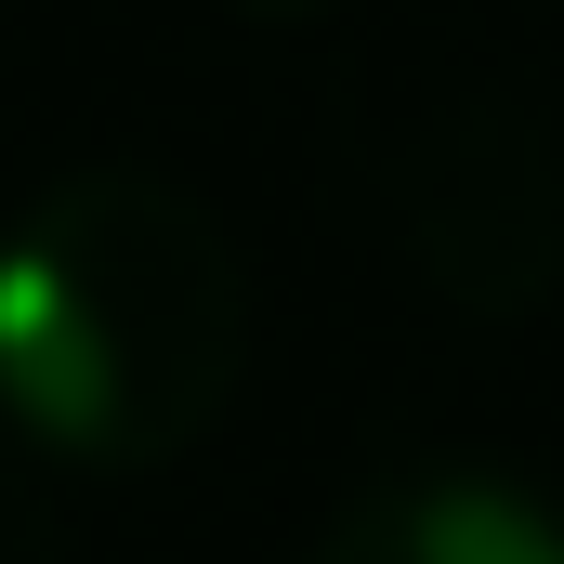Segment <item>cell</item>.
<instances>
[{
	"label": "cell",
	"instance_id": "obj_5",
	"mask_svg": "<svg viewBox=\"0 0 564 564\" xmlns=\"http://www.w3.org/2000/svg\"><path fill=\"white\" fill-rule=\"evenodd\" d=\"M224 13H250V26H315L328 0H224Z\"/></svg>",
	"mask_w": 564,
	"mask_h": 564
},
{
	"label": "cell",
	"instance_id": "obj_1",
	"mask_svg": "<svg viewBox=\"0 0 564 564\" xmlns=\"http://www.w3.org/2000/svg\"><path fill=\"white\" fill-rule=\"evenodd\" d=\"M250 368V263L224 210L93 158L0 224V433L66 473H158Z\"/></svg>",
	"mask_w": 564,
	"mask_h": 564
},
{
	"label": "cell",
	"instance_id": "obj_2",
	"mask_svg": "<svg viewBox=\"0 0 564 564\" xmlns=\"http://www.w3.org/2000/svg\"><path fill=\"white\" fill-rule=\"evenodd\" d=\"M394 237L408 276L459 315H525L564 289V132L512 93L446 106L394 171Z\"/></svg>",
	"mask_w": 564,
	"mask_h": 564
},
{
	"label": "cell",
	"instance_id": "obj_4",
	"mask_svg": "<svg viewBox=\"0 0 564 564\" xmlns=\"http://www.w3.org/2000/svg\"><path fill=\"white\" fill-rule=\"evenodd\" d=\"M0 564H66V539H53V512L0 473Z\"/></svg>",
	"mask_w": 564,
	"mask_h": 564
},
{
	"label": "cell",
	"instance_id": "obj_3",
	"mask_svg": "<svg viewBox=\"0 0 564 564\" xmlns=\"http://www.w3.org/2000/svg\"><path fill=\"white\" fill-rule=\"evenodd\" d=\"M302 564H564V499L486 459H421L355 486Z\"/></svg>",
	"mask_w": 564,
	"mask_h": 564
}]
</instances>
